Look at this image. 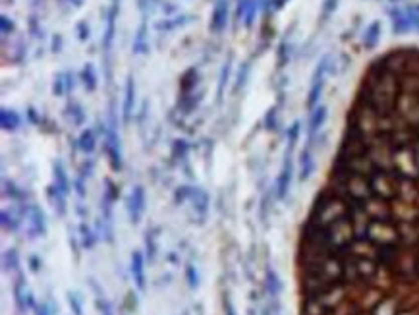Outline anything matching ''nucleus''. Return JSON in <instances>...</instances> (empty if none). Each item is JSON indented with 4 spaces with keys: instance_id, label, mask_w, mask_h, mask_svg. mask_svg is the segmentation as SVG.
<instances>
[{
    "instance_id": "obj_1",
    "label": "nucleus",
    "mask_w": 419,
    "mask_h": 315,
    "mask_svg": "<svg viewBox=\"0 0 419 315\" xmlns=\"http://www.w3.org/2000/svg\"><path fill=\"white\" fill-rule=\"evenodd\" d=\"M336 315H419V47L373 58L331 161Z\"/></svg>"
},
{
    "instance_id": "obj_2",
    "label": "nucleus",
    "mask_w": 419,
    "mask_h": 315,
    "mask_svg": "<svg viewBox=\"0 0 419 315\" xmlns=\"http://www.w3.org/2000/svg\"><path fill=\"white\" fill-rule=\"evenodd\" d=\"M27 280H25V275L24 273H20L18 275V278H16V282H14V302H16V307H18V311L20 313H25V311H29V309H33L35 307V298H33V294L27 290V284H25Z\"/></svg>"
},
{
    "instance_id": "obj_3",
    "label": "nucleus",
    "mask_w": 419,
    "mask_h": 315,
    "mask_svg": "<svg viewBox=\"0 0 419 315\" xmlns=\"http://www.w3.org/2000/svg\"><path fill=\"white\" fill-rule=\"evenodd\" d=\"M126 209H128V215H130V221L134 225H137L141 221L143 211H145V189L141 186H136L132 189V193L126 199Z\"/></svg>"
},
{
    "instance_id": "obj_4",
    "label": "nucleus",
    "mask_w": 419,
    "mask_h": 315,
    "mask_svg": "<svg viewBox=\"0 0 419 315\" xmlns=\"http://www.w3.org/2000/svg\"><path fill=\"white\" fill-rule=\"evenodd\" d=\"M27 219L31 221V228H29L31 238L47 236V217H45V211L39 205H35V203L27 205Z\"/></svg>"
},
{
    "instance_id": "obj_5",
    "label": "nucleus",
    "mask_w": 419,
    "mask_h": 315,
    "mask_svg": "<svg viewBox=\"0 0 419 315\" xmlns=\"http://www.w3.org/2000/svg\"><path fill=\"white\" fill-rule=\"evenodd\" d=\"M130 273H132V277H134L136 286L143 292V290H145V257H143V253L137 252V250L132 253Z\"/></svg>"
},
{
    "instance_id": "obj_6",
    "label": "nucleus",
    "mask_w": 419,
    "mask_h": 315,
    "mask_svg": "<svg viewBox=\"0 0 419 315\" xmlns=\"http://www.w3.org/2000/svg\"><path fill=\"white\" fill-rule=\"evenodd\" d=\"M47 197H49L50 205L54 207V211L60 215V217H64L66 215V193L58 186L50 184L49 188H47Z\"/></svg>"
},
{
    "instance_id": "obj_7",
    "label": "nucleus",
    "mask_w": 419,
    "mask_h": 315,
    "mask_svg": "<svg viewBox=\"0 0 419 315\" xmlns=\"http://www.w3.org/2000/svg\"><path fill=\"white\" fill-rule=\"evenodd\" d=\"M52 176H54V186H58V188L68 195L70 191H72V184H70V180H68V174H66V168H64V163L62 161H56L54 163V166H52Z\"/></svg>"
},
{
    "instance_id": "obj_8",
    "label": "nucleus",
    "mask_w": 419,
    "mask_h": 315,
    "mask_svg": "<svg viewBox=\"0 0 419 315\" xmlns=\"http://www.w3.org/2000/svg\"><path fill=\"white\" fill-rule=\"evenodd\" d=\"M226 18H228V0H221L213 12V20H211V29L213 31H222L226 26Z\"/></svg>"
},
{
    "instance_id": "obj_9",
    "label": "nucleus",
    "mask_w": 419,
    "mask_h": 315,
    "mask_svg": "<svg viewBox=\"0 0 419 315\" xmlns=\"http://www.w3.org/2000/svg\"><path fill=\"white\" fill-rule=\"evenodd\" d=\"M290 182H292V161L286 159L282 172H280L278 182H276V195H278V199H282L284 195H286V191L290 188Z\"/></svg>"
},
{
    "instance_id": "obj_10",
    "label": "nucleus",
    "mask_w": 419,
    "mask_h": 315,
    "mask_svg": "<svg viewBox=\"0 0 419 315\" xmlns=\"http://www.w3.org/2000/svg\"><path fill=\"white\" fill-rule=\"evenodd\" d=\"M189 201L193 205L195 213H199V215L207 213V209H209V195H207V191H203L201 188H193Z\"/></svg>"
},
{
    "instance_id": "obj_11",
    "label": "nucleus",
    "mask_w": 419,
    "mask_h": 315,
    "mask_svg": "<svg viewBox=\"0 0 419 315\" xmlns=\"http://www.w3.org/2000/svg\"><path fill=\"white\" fill-rule=\"evenodd\" d=\"M77 147L83 153H87V155L95 151V147H97V134H95V130H91V128L83 130L79 139H77Z\"/></svg>"
},
{
    "instance_id": "obj_12",
    "label": "nucleus",
    "mask_w": 419,
    "mask_h": 315,
    "mask_svg": "<svg viewBox=\"0 0 419 315\" xmlns=\"http://www.w3.org/2000/svg\"><path fill=\"white\" fill-rule=\"evenodd\" d=\"M134 102H136V87H134V79H128L126 85V101H124V122H130L132 111H134Z\"/></svg>"
},
{
    "instance_id": "obj_13",
    "label": "nucleus",
    "mask_w": 419,
    "mask_h": 315,
    "mask_svg": "<svg viewBox=\"0 0 419 315\" xmlns=\"http://www.w3.org/2000/svg\"><path fill=\"white\" fill-rule=\"evenodd\" d=\"M0 122H2V128L6 130V132H16L18 128H20V116H18V113H14V111H8V109H2V113H0Z\"/></svg>"
},
{
    "instance_id": "obj_14",
    "label": "nucleus",
    "mask_w": 419,
    "mask_h": 315,
    "mask_svg": "<svg viewBox=\"0 0 419 315\" xmlns=\"http://www.w3.org/2000/svg\"><path fill=\"white\" fill-rule=\"evenodd\" d=\"M4 195H8L10 199H14V201L18 203H25V199H27V191L18 188L12 180H8V178H4Z\"/></svg>"
},
{
    "instance_id": "obj_15",
    "label": "nucleus",
    "mask_w": 419,
    "mask_h": 315,
    "mask_svg": "<svg viewBox=\"0 0 419 315\" xmlns=\"http://www.w3.org/2000/svg\"><path fill=\"white\" fill-rule=\"evenodd\" d=\"M79 234H81V246H83L85 250H91V248L97 244V234L91 230V227L87 225L85 221L79 225Z\"/></svg>"
},
{
    "instance_id": "obj_16",
    "label": "nucleus",
    "mask_w": 419,
    "mask_h": 315,
    "mask_svg": "<svg viewBox=\"0 0 419 315\" xmlns=\"http://www.w3.org/2000/svg\"><path fill=\"white\" fill-rule=\"evenodd\" d=\"M2 265H4V271H18V267H20V253H18V250H14V248L6 250L4 257H2Z\"/></svg>"
},
{
    "instance_id": "obj_17",
    "label": "nucleus",
    "mask_w": 419,
    "mask_h": 315,
    "mask_svg": "<svg viewBox=\"0 0 419 315\" xmlns=\"http://www.w3.org/2000/svg\"><path fill=\"white\" fill-rule=\"evenodd\" d=\"M325 118H327V109H325V107H319V109H315V111H313V114H311V120H309V134H315V132H317V130L323 126Z\"/></svg>"
},
{
    "instance_id": "obj_18",
    "label": "nucleus",
    "mask_w": 419,
    "mask_h": 315,
    "mask_svg": "<svg viewBox=\"0 0 419 315\" xmlns=\"http://www.w3.org/2000/svg\"><path fill=\"white\" fill-rule=\"evenodd\" d=\"M81 79H83V85H85L87 91H95L97 89V74H95L93 64H87L85 68H83Z\"/></svg>"
},
{
    "instance_id": "obj_19",
    "label": "nucleus",
    "mask_w": 419,
    "mask_h": 315,
    "mask_svg": "<svg viewBox=\"0 0 419 315\" xmlns=\"http://www.w3.org/2000/svg\"><path fill=\"white\" fill-rule=\"evenodd\" d=\"M187 153H189V145H187V141L185 139H176L172 145V155L174 159H178V161H185L187 159Z\"/></svg>"
},
{
    "instance_id": "obj_20",
    "label": "nucleus",
    "mask_w": 419,
    "mask_h": 315,
    "mask_svg": "<svg viewBox=\"0 0 419 315\" xmlns=\"http://www.w3.org/2000/svg\"><path fill=\"white\" fill-rule=\"evenodd\" d=\"M267 290H269V294H271L272 298H276L278 292H280V280H278L276 273L272 269L267 271Z\"/></svg>"
},
{
    "instance_id": "obj_21",
    "label": "nucleus",
    "mask_w": 419,
    "mask_h": 315,
    "mask_svg": "<svg viewBox=\"0 0 419 315\" xmlns=\"http://www.w3.org/2000/svg\"><path fill=\"white\" fill-rule=\"evenodd\" d=\"M145 250H147V259L153 261L155 255H157V236L153 232H149V230L145 234Z\"/></svg>"
},
{
    "instance_id": "obj_22",
    "label": "nucleus",
    "mask_w": 419,
    "mask_h": 315,
    "mask_svg": "<svg viewBox=\"0 0 419 315\" xmlns=\"http://www.w3.org/2000/svg\"><path fill=\"white\" fill-rule=\"evenodd\" d=\"M191 191H193V188H189V186H180V188H176V191H174V203H176V205L185 203L189 197H191Z\"/></svg>"
},
{
    "instance_id": "obj_23",
    "label": "nucleus",
    "mask_w": 419,
    "mask_h": 315,
    "mask_svg": "<svg viewBox=\"0 0 419 315\" xmlns=\"http://www.w3.org/2000/svg\"><path fill=\"white\" fill-rule=\"evenodd\" d=\"M185 278H187V284L191 290H195L199 286V273L191 263L185 267Z\"/></svg>"
},
{
    "instance_id": "obj_24",
    "label": "nucleus",
    "mask_w": 419,
    "mask_h": 315,
    "mask_svg": "<svg viewBox=\"0 0 419 315\" xmlns=\"http://www.w3.org/2000/svg\"><path fill=\"white\" fill-rule=\"evenodd\" d=\"M379 31H381V26L379 24H373V26L367 29V35H365V47L367 49H373L377 39H379Z\"/></svg>"
},
{
    "instance_id": "obj_25",
    "label": "nucleus",
    "mask_w": 419,
    "mask_h": 315,
    "mask_svg": "<svg viewBox=\"0 0 419 315\" xmlns=\"http://www.w3.org/2000/svg\"><path fill=\"white\" fill-rule=\"evenodd\" d=\"M68 303L72 307L74 315H83V309H81V300L77 296V292H68Z\"/></svg>"
},
{
    "instance_id": "obj_26",
    "label": "nucleus",
    "mask_w": 419,
    "mask_h": 315,
    "mask_svg": "<svg viewBox=\"0 0 419 315\" xmlns=\"http://www.w3.org/2000/svg\"><path fill=\"white\" fill-rule=\"evenodd\" d=\"M97 307H99L100 315H114V313H112L111 302H109V300H107L102 294H99V296H97Z\"/></svg>"
},
{
    "instance_id": "obj_27",
    "label": "nucleus",
    "mask_w": 419,
    "mask_h": 315,
    "mask_svg": "<svg viewBox=\"0 0 419 315\" xmlns=\"http://www.w3.org/2000/svg\"><path fill=\"white\" fill-rule=\"evenodd\" d=\"M107 193H104V197H107V199H109V201H116V199H118V197H120V191H118V188H116V186H114V182H111V180H107Z\"/></svg>"
},
{
    "instance_id": "obj_28",
    "label": "nucleus",
    "mask_w": 419,
    "mask_h": 315,
    "mask_svg": "<svg viewBox=\"0 0 419 315\" xmlns=\"http://www.w3.org/2000/svg\"><path fill=\"white\" fill-rule=\"evenodd\" d=\"M33 311H35V315H52V311H50V307H49V303L47 302L35 303Z\"/></svg>"
},
{
    "instance_id": "obj_29",
    "label": "nucleus",
    "mask_w": 419,
    "mask_h": 315,
    "mask_svg": "<svg viewBox=\"0 0 419 315\" xmlns=\"http://www.w3.org/2000/svg\"><path fill=\"white\" fill-rule=\"evenodd\" d=\"M74 188H75V191H77V195H79V197H85V184H83V178L81 176H77L74 180Z\"/></svg>"
},
{
    "instance_id": "obj_30",
    "label": "nucleus",
    "mask_w": 419,
    "mask_h": 315,
    "mask_svg": "<svg viewBox=\"0 0 419 315\" xmlns=\"http://www.w3.org/2000/svg\"><path fill=\"white\" fill-rule=\"evenodd\" d=\"M12 31H14V22L8 18V16H2V33L8 35V33H12Z\"/></svg>"
},
{
    "instance_id": "obj_31",
    "label": "nucleus",
    "mask_w": 419,
    "mask_h": 315,
    "mask_svg": "<svg viewBox=\"0 0 419 315\" xmlns=\"http://www.w3.org/2000/svg\"><path fill=\"white\" fill-rule=\"evenodd\" d=\"M62 79H64V76H62V74H58L56 81H54V87H52L54 95H62V93H64V83H66V81H62Z\"/></svg>"
},
{
    "instance_id": "obj_32",
    "label": "nucleus",
    "mask_w": 419,
    "mask_h": 315,
    "mask_svg": "<svg viewBox=\"0 0 419 315\" xmlns=\"http://www.w3.org/2000/svg\"><path fill=\"white\" fill-rule=\"evenodd\" d=\"M41 259H39L37 255H31L29 257V269H31V273H39V269H41Z\"/></svg>"
},
{
    "instance_id": "obj_33",
    "label": "nucleus",
    "mask_w": 419,
    "mask_h": 315,
    "mask_svg": "<svg viewBox=\"0 0 419 315\" xmlns=\"http://www.w3.org/2000/svg\"><path fill=\"white\" fill-rule=\"evenodd\" d=\"M224 315H236L234 305H232V302H230L228 296H224Z\"/></svg>"
},
{
    "instance_id": "obj_34",
    "label": "nucleus",
    "mask_w": 419,
    "mask_h": 315,
    "mask_svg": "<svg viewBox=\"0 0 419 315\" xmlns=\"http://www.w3.org/2000/svg\"><path fill=\"white\" fill-rule=\"evenodd\" d=\"M77 29H79V39H83V41H85V39L89 37V27H87L85 24H79Z\"/></svg>"
},
{
    "instance_id": "obj_35",
    "label": "nucleus",
    "mask_w": 419,
    "mask_h": 315,
    "mask_svg": "<svg viewBox=\"0 0 419 315\" xmlns=\"http://www.w3.org/2000/svg\"><path fill=\"white\" fill-rule=\"evenodd\" d=\"M189 72H191V76H197V72H195V70H189ZM189 72H187V74L184 76L185 81H187V77H189ZM191 87H193V83H184V91H185V93H189V91H191Z\"/></svg>"
},
{
    "instance_id": "obj_36",
    "label": "nucleus",
    "mask_w": 419,
    "mask_h": 315,
    "mask_svg": "<svg viewBox=\"0 0 419 315\" xmlns=\"http://www.w3.org/2000/svg\"><path fill=\"white\" fill-rule=\"evenodd\" d=\"M60 47H62V37L60 35H56L54 41H52V49H54V52H60Z\"/></svg>"
},
{
    "instance_id": "obj_37",
    "label": "nucleus",
    "mask_w": 419,
    "mask_h": 315,
    "mask_svg": "<svg viewBox=\"0 0 419 315\" xmlns=\"http://www.w3.org/2000/svg\"><path fill=\"white\" fill-rule=\"evenodd\" d=\"M284 2H286V0H274V6H276V8H280Z\"/></svg>"
},
{
    "instance_id": "obj_38",
    "label": "nucleus",
    "mask_w": 419,
    "mask_h": 315,
    "mask_svg": "<svg viewBox=\"0 0 419 315\" xmlns=\"http://www.w3.org/2000/svg\"><path fill=\"white\" fill-rule=\"evenodd\" d=\"M75 2H79V0H75Z\"/></svg>"
}]
</instances>
